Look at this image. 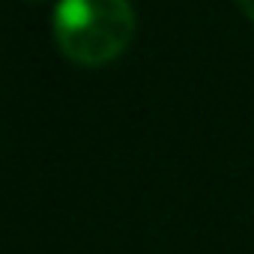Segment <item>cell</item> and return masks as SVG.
<instances>
[{"label": "cell", "mask_w": 254, "mask_h": 254, "mask_svg": "<svg viewBox=\"0 0 254 254\" xmlns=\"http://www.w3.org/2000/svg\"><path fill=\"white\" fill-rule=\"evenodd\" d=\"M129 0H60L54 9L57 48L78 66H105L135 39Z\"/></svg>", "instance_id": "cell-1"}, {"label": "cell", "mask_w": 254, "mask_h": 254, "mask_svg": "<svg viewBox=\"0 0 254 254\" xmlns=\"http://www.w3.org/2000/svg\"><path fill=\"white\" fill-rule=\"evenodd\" d=\"M236 6L242 9V15H245V18H251V21H254V0H236Z\"/></svg>", "instance_id": "cell-2"}]
</instances>
